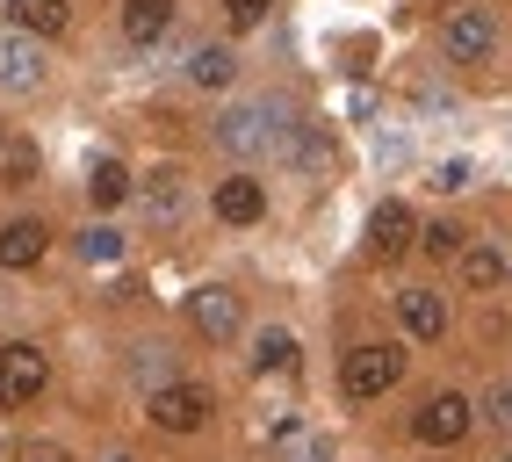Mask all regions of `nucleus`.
<instances>
[{"mask_svg": "<svg viewBox=\"0 0 512 462\" xmlns=\"http://www.w3.org/2000/svg\"><path fill=\"white\" fill-rule=\"evenodd\" d=\"M289 138H296V116H289V102H275V94H260V102H238V109L217 116V145H224L231 159L289 152Z\"/></svg>", "mask_w": 512, "mask_h": 462, "instance_id": "nucleus-1", "label": "nucleus"}, {"mask_svg": "<svg viewBox=\"0 0 512 462\" xmlns=\"http://www.w3.org/2000/svg\"><path fill=\"white\" fill-rule=\"evenodd\" d=\"M397 376H404V347H390V340H368V347H354L347 361H339V390H347L354 405L397 390Z\"/></svg>", "mask_w": 512, "mask_h": 462, "instance_id": "nucleus-2", "label": "nucleus"}, {"mask_svg": "<svg viewBox=\"0 0 512 462\" xmlns=\"http://www.w3.org/2000/svg\"><path fill=\"white\" fill-rule=\"evenodd\" d=\"M210 412H217V398L202 383H159L152 398H145V419L159 426V434H202V426H210Z\"/></svg>", "mask_w": 512, "mask_h": 462, "instance_id": "nucleus-3", "label": "nucleus"}, {"mask_svg": "<svg viewBox=\"0 0 512 462\" xmlns=\"http://www.w3.org/2000/svg\"><path fill=\"white\" fill-rule=\"evenodd\" d=\"M44 383H51L44 347H29V340H8V347H0V412L37 405V398H44Z\"/></svg>", "mask_w": 512, "mask_h": 462, "instance_id": "nucleus-4", "label": "nucleus"}, {"mask_svg": "<svg viewBox=\"0 0 512 462\" xmlns=\"http://www.w3.org/2000/svg\"><path fill=\"white\" fill-rule=\"evenodd\" d=\"M440 51H448V65H484L498 51V22L484 8H455L440 22Z\"/></svg>", "mask_w": 512, "mask_h": 462, "instance_id": "nucleus-5", "label": "nucleus"}, {"mask_svg": "<svg viewBox=\"0 0 512 462\" xmlns=\"http://www.w3.org/2000/svg\"><path fill=\"white\" fill-rule=\"evenodd\" d=\"M469 426H476L469 398L440 390V398H426V405L412 412V441H426V448H455V441H469Z\"/></svg>", "mask_w": 512, "mask_h": 462, "instance_id": "nucleus-6", "label": "nucleus"}, {"mask_svg": "<svg viewBox=\"0 0 512 462\" xmlns=\"http://www.w3.org/2000/svg\"><path fill=\"white\" fill-rule=\"evenodd\" d=\"M188 318H195V333H202V340H238V296L217 289V282L188 296Z\"/></svg>", "mask_w": 512, "mask_h": 462, "instance_id": "nucleus-7", "label": "nucleus"}, {"mask_svg": "<svg viewBox=\"0 0 512 462\" xmlns=\"http://www.w3.org/2000/svg\"><path fill=\"white\" fill-rule=\"evenodd\" d=\"M368 253H375V260H404V253H412V210H404V203H375V217H368Z\"/></svg>", "mask_w": 512, "mask_h": 462, "instance_id": "nucleus-8", "label": "nucleus"}, {"mask_svg": "<svg viewBox=\"0 0 512 462\" xmlns=\"http://www.w3.org/2000/svg\"><path fill=\"white\" fill-rule=\"evenodd\" d=\"M217 217H224V224H260V217H267V188H260L253 174L217 181Z\"/></svg>", "mask_w": 512, "mask_h": 462, "instance_id": "nucleus-9", "label": "nucleus"}, {"mask_svg": "<svg viewBox=\"0 0 512 462\" xmlns=\"http://www.w3.org/2000/svg\"><path fill=\"white\" fill-rule=\"evenodd\" d=\"M51 246V231L37 217H15V224H0V268H37Z\"/></svg>", "mask_w": 512, "mask_h": 462, "instance_id": "nucleus-10", "label": "nucleus"}, {"mask_svg": "<svg viewBox=\"0 0 512 462\" xmlns=\"http://www.w3.org/2000/svg\"><path fill=\"white\" fill-rule=\"evenodd\" d=\"M397 318H404V333H412V340H440V333H448V304H440L433 289H404L397 296Z\"/></svg>", "mask_w": 512, "mask_h": 462, "instance_id": "nucleus-11", "label": "nucleus"}, {"mask_svg": "<svg viewBox=\"0 0 512 462\" xmlns=\"http://www.w3.org/2000/svg\"><path fill=\"white\" fill-rule=\"evenodd\" d=\"M174 8L181 0H123V37L130 44H159L174 29Z\"/></svg>", "mask_w": 512, "mask_h": 462, "instance_id": "nucleus-12", "label": "nucleus"}, {"mask_svg": "<svg viewBox=\"0 0 512 462\" xmlns=\"http://www.w3.org/2000/svg\"><path fill=\"white\" fill-rule=\"evenodd\" d=\"M8 22L22 29V37H65L73 8H65V0H8Z\"/></svg>", "mask_w": 512, "mask_h": 462, "instance_id": "nucleus-13", "label": "nucleus"}, {"mask_svg": "<svg viewBox=\"0 0 512 462\" xmlns=\"http://www.w3.org/2000/svg\"><path fill=\"white\" fill-rule=\"evenodd\" d=\"M0 80H8V87H37L44 80V51L29 44L22 29H15V37H0Z\"/></svg>", "mask_w": 512, "mask_h": 462, "instance_id": "nucleus-14", "label": "nucleus"}, {"mask_svg": "<svg viewBox=\"0 0 512 462\" xmlns=\"http://www.w3.org/2000/svg\"><path fill=\"white\" fill-rule=\"evenodd\" d=\"M145 210H152V224H174V217L188 210V195H181V174H174V167H159V174L145 181Z\"/></svg>", "mask_w": 512, "mask_h": 462, "instance_id": "nucleus-15", "label": "nucleus"}, {"mask_svg": "<svg viewBox=\"0 0 512 462\" xmlns=\"http://www.w3.org/2000/svg\"><path fill=\"white\" fill-rule=\"evenodd\" d=\"M130 195V174H123V159H94V174H87V203L94 210H116Z\"/></svg>", "mask_w": 512, "mask_h": 462, "instance_id": "nucleus-16", "label": "nucleus"}, {"mask_svg": "<svg viewBox=\"0 0 512 462\" xmlns=\"http://www.w3.org/2000/svg\"><path fill=\"white\" fill-rule=\"evenodd\" d=\"M231 73H238V58H231L224 44H202V51L188 58V80H195V87H231Z\"/></svg>", "mask_w": 512, "mask_h": 462, "instance_id": "nucleus-17", "label": "nucleus"}, {"mask_svg": "<svg viewBox=\"0 0 512 462\" xmlns=\"http://www.w3.org/2000/svg\"><path fill=\"white\" fill-rule=\"evenodd\" d=\"M462 282L469 289H498L505 282V253L498 246H462Z\"/></svg>", "mask_w": 512, "mask_h": 462, "instance_id": "nucleus-18", "label": "nucleus"}, {"mask_svg": "<svg viewBox=\"0 0 512 462\" xmlns=\"http://www.w3.org/2000/svg\"><path fill=\"white\" fill-rule=\"evenodd\" d=\"M253 369H260V376H289V369H296V340H289V333H260Z\"/></svg>", "mask_w": 512, "mask_h": 462, "instance_id": "nucleus-19", "label": "nucleus"}, {"mask_svg": "<svg viewBox=\"0 0 512 462\" xmlns=\"http://www.w3.org/2000/svg\"><path fill=\"white\" fill-rule=\"evenodd\" d=\"M0 174H8V188H29V181H37V145H29V138H8Z\"/></svg>", "mask_w": 512, "mask_h": 462, "instance_id": "nucleus-20", "label": "nucleus"}, {"mask_svg": "<svg viewBox=\"0 0 512 462\" xmlns=\"http://www.w3.org/2000/svg\"><path fill=\"white\" fill-rule=\"evenodd\" d=\"M80 253L94 260V268H109V260H123V231H109V224H94V231H80Z\"/></svg>", "mask_w": 512, "mask_h": 462, "instance_id": "nucleus-21", "label": "nucleus"}, {"mask_svg": "<svg viewBox=\"0 0 512 462\" xmlns=\"http://www.w3.org/2000/svg\"><path fill=\"white\" fill-rule=\"evenodd\" d=\"M419 246H426L433 260H462V224H448V217L426 224V231H419Z\"/></svg>", "mask_w": 512, "mask_h": 462, "instance_id": "nucleus-22", "label": "nucleus"}, {"mask_svg": "<svg viewBox=\"0 0 512 462\" xmlns=\"http://www.w3.org/2000/svg\"><path fill=\"white\" fill-rule=\"evenodd\" d=\"M282 462H332V441L325 434H289L282 426Z\"/></svg>", "mask_w": 512, "mask_h": 462, "instance_id": "nucleus-23", "label": "nucleus"}, {"mask_svg": "<svg viewBox=\"0 0 512 462\" xmlns=\"http://www.w3.org/2000/svg\"><path fill=\"white\" fill-rule=\"evenodd\" d=\"M267 8H275V0H224V22L238 29V37H246V29H260V22H267Z\"/></svg>", "mask_w": 512, "mask_h": 462, "instance_id": "nucleus-24", "label": "nucleus"}, {"mask_svg": "<svg viewBox=\"0 0 512 462\" xmlns=\"http://www.w3.org/2000/svg\"><path fill=\"white\" fill-rule=\"evenodd\" d=\"M433 188H448V195H455V188H469V167H462V159H448V167L433 174Z\"/></svg>", "mask_w": 512, "mask_h": 462, "instance_id": "nucleus-25", "label": "nucleus"}, {"mask_svg": "<svg viewBox=\"0 0 512 462\" xmlns=\"http://www.w3.org/2000/svg\"><path fill=\"white\" fill-rule=\"evenodd\" d=\"M491 419H498V426H512V383H498V390H491Z\"/></svg>", "mask_w": 512, "mask_h": 462, "instance_id": "nucleus-26", "label": "nucleus"}, {"mask_svg": "<svg viewBox=\"0 0 512 462\" xmlns=\"http://www.w3.org/2000/svg\"><path fill=\"white\" fill-rule=\"evenodd\" d=\"M22 462H65V448H51V441H29V448H22Z\"/></svg>", "mask_w": 512, "mask_h": 462, "instance_id": "nucleus-27", "label": "nucleus"}, {"mask_svg": "<svg viewBox=\"0 0 512 462\" xmlns=\"http://www.w3.org/2000/svg\"><path fill=\"white\" fill-rule=\"evenodd\" d=\"M0 152H8V123H0Z\"/></svg>", "mask_w": 512, "mask_h": 462, "instance_id": "nucleus-28", "label": "nucleus"}, {"mask_svg": "<svg viewBox=\"0 0 512 462\" xmlns=\"http://www.w3.org/2000/svg\"><path fill=\"white\" fill-rule=\"evenodd\" d=\"M116 462H130V455H116Z\"/></svg>", "mask_w": 512, "mask_h": 462, "instance_id": "nucleus-29", "label": "nucleus"}, {"mask_svg": "<svg viewBox=\"0 0 512 462\" xmlns=\"http://www.w3.org/2000/svg\"><path fill=\"white\" fill-rule=\"evenodd\" d=\"M498 462H512V455H498Z\"/></svg>", "mask_w": 512, "mask_h": 462, "instance_id": "nucleus-30", "label": "nucleus"}]
</instances>
